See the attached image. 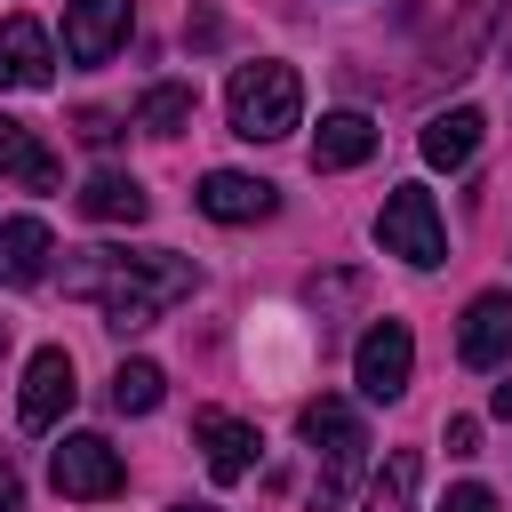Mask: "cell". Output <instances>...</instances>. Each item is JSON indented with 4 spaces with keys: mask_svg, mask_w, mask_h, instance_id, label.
Masks as SVG:
<instances>
[{
    "mask_svg": "<svg viewBox=\"0 0 512 512\" xmlns=\"http://www.w3.org/2000/svg\"><path fill=\"white\" fill-rule=\"evenodd\" d=\"M440 512H496V496H488L480 480H464V488H448V496H440Z\"/></svg>",
    "mask_w": 512,
    "mask_h": 512,
    "instance_id": "22",
    "label": "cell"
},
{
    "mask_svg": "<svg viewBox=\"0 0 512 512\" xmlns=\"http://www.w3.org/2000/svg\"><path fill=\"white\" fill-rule=\"evenodd\" d=\"M0 512H24V480H16L8 456H0Z\"/></svg>",
    "mask_w": 512,
    "mask_h": 512,
    "instance_id": "25",
    "label": "cell"
},
{
    "mask_svg": "<svg viewBox=\"0 0 512 512\" xmlns=\"http://www.w3.org/2000/svg\"><path fill=\"white\" fill-rule=\"evenodd\" d=\"M376 240H384V256H400V264H416V272H432V264L448 256V224H440V208H432L424 184H400V192L384 200Z\"/></svg>",
    "mask_w": 512,
    "mask_h": 512,
    "instance_id": "4",
    "label": "cell"
},
{
    "mask_svg": "<svg viewBox=\"0 0 512 512\" xmlns=\"http://www.w3.org/2000/svg\"><path fill=\"white\" fill-rule=\"evenodd\" d=\"M192 104H200V96H192L184 80H160V88H144L136 120H144L152 136H184V128H192Z\"/></svg>",
    "mask_w": 512,
    "mask_h": 512,
    "instance_id": "19",
    "label": "cell"
},
{
    "mask_svg": "<svg viewBox=\"0 0 512 512\" xmlns=\"http://www.w3.org/2000/svg\"><path fill=\"white\" fill-rule=\"evenodd\" d=\"M408 376H416V336H408V320H376V328L352 344V384H360L368 400H400Z\"/></svg>",
    "mask_w": 512,
    "mask_h": 512,
    "instance_id": "5",
    "label": "cell"
},
{
    "mask_svg": "<svg viewBox=\"0 0 512 512\" xmlns=\"http://www.w3.org/2000/svg\"><path fill=\"white\" fill-rule=\"evenodd\" d=\"M0 344H8V320H0Z\"/></svg>",
    "mask_w": 512,
    "mask_h": 512,
    "instance_id": "28",
    "label": "cell"
},
{
    "mask_svg": "<svg viewBox=\"0 0 512 512\" xmlns=\"http://www.w3.org/2000/svg\"><path fill=\"white\" fill-rule=\"evenodd\" d=\"M456 360H464V368L512 360V296H504V288H488V296L464 304V320H456Z\"/></svg>",
    "mask_w": 512,
    "mask_h": 512,
    "instance_id": "9",
    "label": "cell"
},
{
    "mask_svg": "<svg viewBox=\"0 0 512 512\" xmlns=\"http://www.w3.org/2000/svg\"><path fill=\"white\" fill-rule=\"evenodd\" d=\"M160 384H168V376H160L152 360H120V368H112V408H120V416H152V408H160Z\"/></svg>",
    "mask_w": 512,
    "mask_h": 512,
    "instance_id": "20",
    "label": "cell"
},
{
    "mask_svg": "<svg viewBox=\"0 0 512 512\" xmlns=\"http://www.w3.org/2000/svg\"><path fill=\"white\" fill-rule=\"evenodd\" d=\"M72 392H80V384H72V352H64V344H40L32 368H24V392H16V424H24V432H48V424L72 408Z\"/></svg>",
    "mask_w": 512,
    "mask_h": 512,
    "instance_id": "7",
    "label": "cell"
},
{
    "mask_svg": "<svg viewBox=\"0 0 512 512\" xmlns=\"http://www.w3.org/2000/svg\"><path fill=\"white\" fill-rule=\"evenodd\" d=\"M192 440H200V456H208V480H224V488L248 480V472H256V448H264L256 424H240V416H224V408H200V416H192Z\"/></svg>",
    "mask_w": 512,
    "mask_h": 512,
    "instance_id": "8",
    "label": "cell"
},
{
    "mask_svg": "<svg viewBox=\"0 0 512 512\" xmlns=\"http://www.w3.org/2000/svg\"><path fill=\"white\" fill-rule=\"evenodd\" d=\"M176 512H216V504H176Z\"/></svg>",
    "mask_w": 512,
    "mask_h": 512,
    "instance_id": "27",
    "label": "cell"
},
{
    "mask_svg": "<svg viewBox=\"0 0 512 512\" xmlns=\"http://www.w3.org/2000/svg\"><path fill=\"white\" fill-rule=\"evenodd\" d=\"M48 256H56V240H48L40 216H8L0 224V288H32L48 272Z\"/></svg>",
    "mask_w": 512,
    "mask_h": 512,
    "instance_id": "13",
    "label": "cell"
},
{
    "mask_svg": "<svg viewBox=\"0 0 512 512\" xmlns=\"http://www.w3.org/2000/svg\"><path fill=\"white\" fill-rule=\"evenodd\" d=\"M128 40V0H72L64 8V56L72 64H104Z\"/></svg>",
    "mask_w": 512,
    "mask_h": 512,
    "instance_id": "11",
    "label": "cell"
},
{
    "mask_svg": "<svg viewBox=\"0 0 512 512\" xmlns=\"http://www.w3.org/2000/svg\"><path fill=\"white\" fill-rule=\"evenodd\" d=\"M448 456H480V424L472 416H448Z\"/></svg>",
    "mask_w": 512,
    "mask_h": 512,
    "instance_id": "23",
    "label": "cell"
},
{
    "mask_svg": "<svg viewBox=\"0 0 512 512\" xmlns=\"http://www.w3.org/2000/svg\"><path fill=\"white\" fill-rule=\"evenodd\" d=\"M0 176H16V184H32V192L56 184V152H48L24 120H8V112H0Z\"/></svg>",
    "mask_w": 512,
    "mask_h": 512,
    "instance_id": "17",
    "label": "cell"
},
{
    "mask_svg": "<svg viewBox=\"0 0 512 512\" xmlns=\"http://www.w3.org/2000/svg\"><path fill=\"white\" fill-rule=\"evenodd\" d=\"M496 8H504V0H464V16H456V32L440 40V72H472V64H480V40H488V24H496Z\"/></svg>",
    "mask_w": 512,
    "mask_h": 512,
    "instance_id": "18",
    "label": "cell"
},
{
    "mask_svg": "<svg viewBox=\"0 0 512 512\" xmlns=\"http://www.w3.org/2000/svg\"><path fill=\"white\" fill-rule=\"evenodd\" d=\"M376 152V120L368 112H328L312 128V168H360Z\"/></svg>",
    "mask_w": 512,
    "mask_h": 512,
    "instance_id": "15",
    "label": "cell"
},
{
    "mask_svg": "<svg viewBox=\"0 0 512 512\" xmlns=\"http://www.w3.org/2000/svg\"><path fill=\"white\" fill-rule=\"evenodd\" d=\"M48 480H56V496H80V504H96V496H120L128 464H120V448H112V440H96V432H72L64 448H48Z\"/></svg>",
    "mask_w": 512,
    "mask_h": 512,
    "instance_id": "6",
    "label": "cell"
},
{
    "mask_svg": "<svg viewBox=\"0 0 512 512\" xmlns=\"http://www.w3.org/2000/svg\"><path fill=\"white\" fill-rule=\"evenodd\" d=\"M192 200H200V216H216V224H256V216L280 208V192H272L264 176H240V168H208Z\"/></svg>",
    "mask_w": 512,
    "mask_h": 512,
    "instance_id": "10",
    "label": "cell"
},
{
    "mask_svg": "<svg viewBox=\"0 0 512 512\" xmlns=\"http://www.w3.org/2000/svg\"><path fill=\"white\" fill-rule=\"evenodd\" d=\"M80 136H88V144H112L120 120H112V112H80Z\"/></svg>",
    "mask_w": 512,
    "mask_h": 512,
    "instance_id": "24",
    "label": "cell"
},
{
    "mask_svg": "<svg viewBox=\"0 0 512 512\" xmlns=\"http://www.w3.org/2000/svg\"><path fill=\"white\" fill-rule=\"evenodd\" d=\"M48 32L32 16H8L0 24V88H48Z\"/></svg>",
    "mask_w": 512,
    "mask_h": 512,
    "instance_id": "12",
    "label": "cell"
},
{
    "mask_svg": "<svg viewBox=\"0 0 512 512\" xmlns=\"http://www.w3.org/2000/svg\"><path fill=\"white\" fill-rule=\"evenodd\" d=\"M80 216H96V224H144L152 216V192L136 176H120V168H96L80 184Z\"/></svg>",
    "mask_w": 512,
    "mask_h": 512,
    "instance_id": "14",
    "label": "cell"
},
{
    "mask_svg": "<svg viewBox=\"0 0 512 512\" xmlns=\"http://www.w3.org/2000/svg\"><path fill=\"white\" fill-rule=\"evenodd\" d=\"M200 288V272H192V256H176V248H80L72 264H64V296H88V304H104V328L112 336H136V328H152L176 296H192Z\"/></svg>",
    "mask_w": 512,
    "mask_h": 512,
    "instance_id": "1",
    "label": "cell"
},
{
    "mask_svg": "<svg viewBox=\"0 0 512 512\" xmlns=\"http://www.w3.org/2000/svg\"><path fill=\"white\" fill-rule=\"evenodd\" d=\"M224 112H232V136H248V144H280V136L304 120V80H296V64H280V56L240 64L232 88H224Z\"/></svg>",
    "mask_w": 512,
    "mask_h": 512,
    "instance_id": "3",
    "label": "cell"
},
{
    "mask_svg": "<svg viewBox=\"0 0 512 512\" xmlns=\"http://www.w3.org/2000/svg\"><path fill=\"white\" fill-rule=\"evenodd\" d=\"M408 496H416V448L384 456V472H376V488H368V512H408Z\"/></svg>",
    "mask_w": 512,
    "mask_h": 512,
    "instance_id": "21",
    "label": "cell"
},
{
    "mask_svg": "<svg viewBox=\"0 0 512 512\" xmlns=\"http://www.w3.org/2000/svg\"><path fill=\"white\" fill-rule=\"evenodd\" d=\"M480 136H488V120H480L472 104L432 112V120H424V160H432V168H464V160L480 152Z\"/></svg>",
    "mask_w": 512,
    "mask_h": 512,
    "instance_id": "16",
    "label": "cell"
},
{
    "mask_svg": "<svg viewBox=\"0 0 512 512\" xmlns=\"http://www.w3.org/2000/svg\"><path fill=\"white\" fill-rule=\"evenodd\" d=\"M296 432H304V440H312V456H320V480H312V512H336V504L360 488V472H368V432H360L352 400H336V392L304 400Z\"/></svg>",
    "mask_w": 512,
    "mask_h": 512,
    "instance_id": "2",
    "label": "cell"
},
{
    "mask_svg": "<svg viewBox=\"0 0 512 512\" xmlns=\"http://www.w3.org/2000/svg\"><path fill=\"white\" fill-rule=\"evenodd\" d=\"M488 408H496V416H504V424H512V376H504V384H496V392H488Z\"/></svg>",
    "mask_w": 512,
    "mask_h": 512,
    "instance_id": "26",
    "label": "cell"
}]
</instances>
